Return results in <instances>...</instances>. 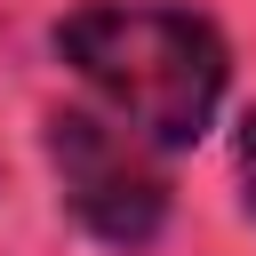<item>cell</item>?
Listing matches in <instances>:
<instances>
[{"instance_id":"2","label":"cell","mask_w":256,"mask_h":256,"mask_svg":"<svg viewBox=\"0 0 256 256\" xmlns=\"http://www.w3.org/2000/svg\"><path fill=\"white\" fill-rule=\"evenodd\" d=\"M48 160H56V184H64V208L112 240V248H144L168 216V184L160 168L144 160L136 128L128 120H96V112H56L48 120Z\"/></svg>"},{"instance_id":"3","label":"cell","mask_w":256,"mask_h":256,"mask_svg":"<svg viewBox=\"0 0 256 256\" xmlns=\"http://www.w3.org/2000/svg\"><path fill=\"white\" fill-rule=\"evenodd\" d=\"M240 176H248V208H256V112L240 120Z\"/></svg>"},{"instance_id":"1","label":"cell","mask_w":256,"mask_h":256,"mask_svg":"<svg viewBox=\"0 0 256 256\" xmlns=\"http://www.w3.org/2000/svg\"><path fill=\"white\" fill-rule=\"evenodd\" d=\"M64 64L152 144H192L224 96V40L184 8H80L56 32Z\"/></svg>"}]
</instances>
